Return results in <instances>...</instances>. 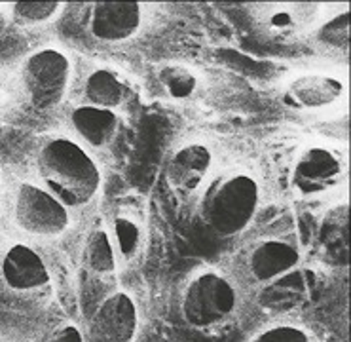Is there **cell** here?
I'll use <instances>...</instances> for the list:
<instances>
[{
  "instance_id": "5",
  "label": "cell",
  "mask_w": 351,
  "mask_h": 342,
  "mask_svg": "<svg viewBox=\"0 0 351 342\" xmlns=\"http://www.w3.org/2000/svg\"><path fill=\"white\" fill-rule=\"evenodd\" d=\"M14 219L23 232L38 238H58L71 225L69 209L46 188L23 183L17 188Z\"/></svg>"
},
{
  "instance_id": "2",
  "label": "cell",
  "mask_w": 351,
  "mask_h": 342,
  "mask_svg": "<svg viewBox=\"0 0 351 342\" xmlns=\"http://www.w3.org/2000/svg\"><path fill=\"white\" fill-rule=\"evenodd\" d=\"M239 297L236 285L215 270H204L192 277L182 291L180 314L196 331H217L236 318Z\"/></svg>"
},
{
  "instance_id": "19",
  "label": "cell",
  "mask_w": 351,
  "mask_h": 342,
  "mask_svg": "<svg viewBox=\"0 0 351 342\" xmlns=\"http://www.w3.org/2000/svg\"><path fill=\"white\" fill-rule=\"evenodd\" d=\"M63 8L59 2H17L14 16L23 25H42L51 21Z\"/></svg>"
},
{
  "instance_id": "10",
  "label": "cell",
  "mask_w": 351,
  "mask_h": 342,
  "mask_svg": "<svg viewBox=\"0 0 351 342\" xmlns=\"http://www.w3.org/2000/svg\"><path fill=\"white\" fill-rule=\"evenodd\" d=\"M143 23V12L135 2H99L90 16V33L97 41L120 44L135 36Z\"/></svg>"
},
{
  "instance_id": "20",
  "label": "cell",
  "mask_w": 351,
  "mask_h": 342,
  "mask_svg": "<svg viewBox=\"0 0 351 342\" xmlns=\"http://www.w3.org/2000/svg\"><path fill=\"white\" fill-rule=\"evenodd\" d=\"M348 36H350V25H348V10H343L342 16L330 19L319 29L317 41L321 46L330 49L348 48Z\"/></svg>"
},
{
  "instance_id": "16",
  "label": "cell",
  "mask_w": 351,
  "mask_h": 342,
  "mask_svg": "<svg viewBox=\"0 0 351 342\" xmlns=\"http://www.w3.org/2000/svg\"><path fill=\"white\" fill-rule=\"evenodd\" d=\"M118 264L120 262L116 257V249L108 230H105V228L93 230L86 240V245H84V266H86V270L99 277L114 276Z\"/></svg>"
},
{
  "instance_id": "22",
  "label": "cell",
  "mask_w": 351,
  "mask_h": 342,
  "mask_svg": "<svg viewBox=\"0 0 351 342\" xmlns=\"http://www.w3.org/2000/svg\"><path fill=\"white\" fill-rule=\"evenodd\" d=\"M46 342H86V341H84V334L78 327L71 326V323H65V326L56 327V329L49 333Z\"/></svg>"
},
{
  "instance_id": "13",
  "label": "cell",
  "mask_w": 351,
  "mask_h": 342,
  "mask_svg": "<svg viewBox=\"0 0 351 342\" xmlns=\"http://www.w3.org/2000/svg\"><path fill=\"white\" fill-rule=\"evenodd\" d=\"M256 12L261 31L271 38H291L302 31L311 17L308 4H262Z\"/></svg>"
},
{
  "instance_id": "4",
  "label": "cell",
  "mask_w": 351,
  "mask_h": 342,
  "mask_svg": "<svg viewBox=\"0 0 351 342\" xmlns=\"http://www.w3.org/2000/svg\"><path fill=\"white\" fill-rule=\"evenodd\" d=\"M73 67L59 49H38L25 59L21 80L27 98L36 111H49L65 98Z\"/></svg>"
},
{
  "instance_id": "18",
  "label": "cell",
  "mask_w": 351,
  "mask_h": 342,
  "mask_svg": "<svg viewBox=\"0 0 351 342\" xmlns=\"http://www.w3.org/2000/svg\"><path fill=\"white\" fill-rule=\"evenodd\" d=\"M156 80L165 98L175 101L190 99L197 90V76L192 69L184 65H165L158 69Z\"/></svg>"
},
{
  "instance_id": "11",
  "label": "cell",
  "mask_w": 351,
  "mask_h": 342,
  "mask_svg": "<svg viewBox=\"0 0 351 342\" xmlns=\"http://www.w3.org/2000/svg\"><path fill=\"white\" fill-rule=\"evenodd\" d=\"M211 166V150L205 145L192 143L173 152L167 163V181L179 194H194L196 190L204 187V183L209 177Z\"/></svg>"
},
{
  "instance_id": "3",
  "label": "cell",
  "mask_w": 351,
  "mask_h": 342,
  "mask_svg": "<svg viewBox=\"0 0 351 342\" xmlns=\"http://www.w3.org/2000/svg\"><path fill=\"white\" fill-rule=\"evenodd\" d=\"M261 204L258 183L245 173L222 179L207 192L202 205V217L213 234L234 238L241 234L256 215Z\"/></svg>"
},
{
  "instance_id": "7",
  "label": "cell",
  "mask_w": 351,
  "mask_h": 342,
  "mask_svg": "<svg viewBox=\"0 0 351 342\" xmlns=\"http://www.w3.org/2000/svg\"><path fill=\"white\" fill-rule=\"evenodd\" d=\"M343 179V163L325 147H310L296 158L293 168V188L300 196L325 194Z\"/></svg>"
},
{
  "instance_id": "6",
  "label": "cell",
  "mask_w": 351,
  "mask_h": 342,
  "mask_svg": "<svg viewBox=\"0 0 351 342\" xmlns=\"http://www.w3.org/2000/svg\"><path fill=\"white\" fill-rule=\"evenodd\" d=\"M0 280L14 295L38 297L49 289L51 277L46 262L33 247L16 244L0 261Z\"/></svg>"
},
{
  "instance_id": "14",
  "label": "cell",
  "mask_w": 351,
  "mask_h": 342,
  "mask_svg": "<svg viewBox=\"0 0 351 342\" xmlns=\"http://www.w3.org/2000/svg\"><path fill=\"white\" fill-rule=\"evenodd\" d=\"M346 86L342 80L327 74H308L289 86V98L302 109H325L343 98Z\"/></svg>"
},
{
  "instance_id": "12",
  "label": "cell",
  "mask_w": 351,
  "mask_h": 342,
  "mask_svg": "<svg viewBox=\"0 0 351 342\" xmlns=\"http://www.w3.org/2000/svg\"><path fill=\"white\" fill-rule=\"evenodd\" d=\"M69 124L82 145L101 150L114 141L120 120L114 111L91 105H78L69 114Z\"/></svg>"
},
{
  "instance_id": "1",
  "label": "cell",
  "mask_w": 351,
  "mask_h": 342,
  "mask_svg": "<svg viewBox=\"0 0 351 342\" xmlns=\"http://www.w3.org/2000/svg\"><path fill=\"white\" fill-rule=\"evenodd\" d=\"M36 170L46 190L69 207H86L101 190V173L90 152L73 139L56 137L36 155Z\"/></svg>"
},
{
  "instance_id": "17",
  "label": "cell",
  "mask_w": 351,
  "mask_h": 342,
  "mask_svg": "<svg viewBox=\"0 0 351 342\" xmlns=\"http://www.w3.org/2000/svg\"><path fill=\"white\" fill-rule=\"evenodd\" d=\"M110 240L116 249V257L118 262H131L137 255H139L141 247H143V227H141L139 219L131 213H116L110 223Z\"/></svg>"
},
{
  "instance_id": "8",
  "label": "cell",
  "mask_w": 351,
  "mask_h": 342,
  "mask_svg": "<svg viewBox=\"0 0 351 342\" xmlns=\"http://www.w3.org/2000/svg\"><path fill=\"white\" fill-rule=\"evenodd\" d=\"M137 329V306L128 293H114L106 297L93 312V342H135Z\"/></svg>"
},
{
  "instance_id": "21",
  "label": "cell",
  "mask_w": 351,
  "mask_h": 342,
  "mask_svg": "<svg viewBox=\"0 0 351 342\" xmlns=\"http://www.w3.org/2000/svg\"><path fill=\"white\" fill-rule=\"evenodd\" d=\"M251 342H313V339L302 327L271 326L254 334Z\"/></svg>"
},
{
  "instance_id": "9",
  "label": "cell",
  "mask_w": 351,
  "mask_h": 342,
  "mask_svg": "<svg viewBox=\"0 0 351 342\" xmlns=\"http://www.w3.org/2000/svg\"><path fill=\"white\" fill-rule=\"evenodd\" d=\"M300 264L298 247L287 240L269 238L254 245L247 255V272L254 284L268 285L278 282Z\"/></svg>"
},
{
  "instance_id": "15",
  "label": "cell",
  "mask_w": 351,
  "mask_h": 342,
  "mask_svg": "<svg viewBox=\"0 0 351 342\" xmlns=\"http://www.w3.org/2000/svg\"><path fill=\"white\" fill-rule=\"evenodd\" d=\"M82 93L86 103L84 105L99 106L106 111H116L122 106L128 98V90L123 80L110 69H97L88 74L84 80Z\"/></svg>"
}]
</instances>
